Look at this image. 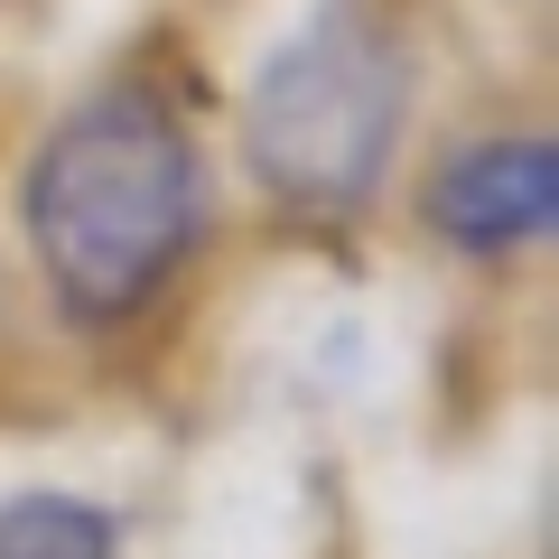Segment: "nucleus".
I'll return each mask as SVG.
<instances>
[{"mask_svg": "<svg viewBox=\"0 0 559 559\" xmlns=\"http://www.w3.org/2000/svg\"><path fill=\"white\" fill-rule=\"evenodd\" d=\"M411 131V47L373 0H318L242 94V168L280 215L355 224Z\"/></svg>", "mask_w": 559, "mask_h": 559, "instance_id": "nucleus-2", "label": "nucleus"}, {"mask_svg": "<svg viewBox=\"0 0 559 559\" xmlns=\"http://www.w3.org/2000/svg\"><path fill=\"white\" fill-rule=\"evenodd\" d=\"M559 224V150L550 131H485L466 150H448L429 178V234L457 242L476 261L532 252Z\"/></svg>", "mask_w": 559, "mask_h": 559, "instance_id": "nucleus-3", "label": "nucleus"}, {"mask_svg": "<svg viewBox=\"0 0 559 559\" xmlns=\"http://www.w3.org/2000/svg\"><path fill=\"white\" fill-rule=\"evenodd\" d=\"M205 150L159 84H94L20 168V234L66 318L121 326L205 242Z\"/></svg>", "mask_w": 559, "mask_h": 559, "instance_id": "nucleus-1", "label": "nucleus"}, {"mask_svg": "<svg viewBox=\"0 0 559 559\" xmlns=\"http://www.w3.org/2000/svg\"><path fill=\"white\" fill-rule=\"evenodd\" d=\"M0 559H121V540L84 495H0Z\"/></svg>", "mask_w": 559, "mask_h": 559, "instance_id": "nucleus-4", "label": "nucleus"}]
</instances>
